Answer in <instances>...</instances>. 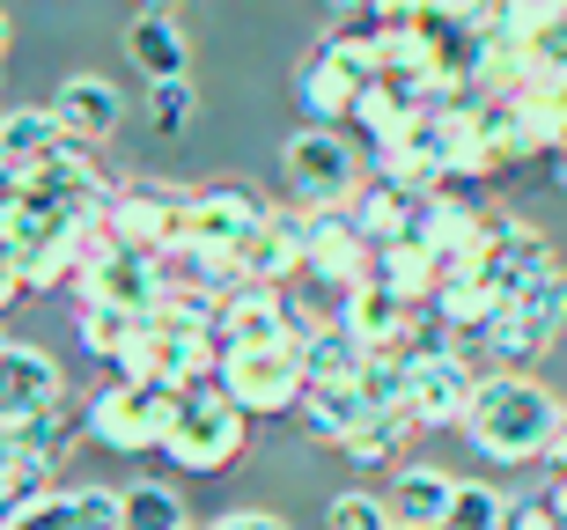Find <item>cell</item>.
Instances as JSON below:
<instances>
[{
    "label": "cell",
    "mask_w": 567,
    "mask_h": 530,
    "mask_svg": "<svg viewBox=\"0 0 567 530\" xmlns=\"http://www.w3.org/2000/svg\"><path fill=\"white\" fill-rule=\"evenodd\" d=\"M377 177L383 185H399V191H442V163L435 148H427V118H413L405 133H391V141H377Z\"/></svg>",
    "instance_id": "83f0119b"
},
{
    "label": "cell",
    "mask_w": 567,
    "mask_h": 530,
    "mask_svg": "<svg viewBox=\"0 0 567 530\" xmlns=\"http://www.w3.org/2000/svg\"><path fill=\"white\" fill-rule=\"evenodd\" d=\"M126 60L155 82H192V38L177 30V15H133L126 22Z\"/></svg>",
    "instance_id": "484cf974"
},
{
    "label": "cell",
    "mask_w": 567,
    "mask_h": 530,
    "mask_svg": "<svg viewBox=\"0 0 567 530\" xmlns=\"http://www.w3.org/2000/svg\"><path fill=\"white\" fill-rule=\"evenodd\" d=\"M52 118L66 126V141H74V148H96V141H111V133H118L126 96H118V82H104V74H66L60 96H52Z\"/></svg>",
    "instance_id": "d6986e66"
},
{
    "label": "cell",
    "mask_w": 567,
    "mask_h": 530,
    "mask_svg": "<svg viewBox=\"0 0 567 530\" xmlns=\"http://www.w3.org/2000/svg\"><path fill=\"white\" fill-rule=\"evenodd\" d=\"M516 523V501L502 487H486V479H457V501L442 516V530H508Z\"/></svg>",
    "instance_id": "1f68e13d"
},
{
    "label": "cell",
    "mask_w": 567,
    "mask_h": 530,
    "mask_svg": "<svg viewBox=\"0 0 567 530\" xmlns=\"http://www.w3.org/2000/svg\"><path fill=\"white\" fill-rule=\"evenodd\" d=\"M560 332H567V273H553V280H538V288H524L464 354H486V361H502V368H516V361L553 354Z\"/></svg>",
    "instance_id": "5b68a950"
},
{
    "label": "cell",
    "mask_w": 567,
    "mask_h": 530,
    "mask_svg": "<svg viewBox=\"0 0 567 530\" xmlns=\"http://www.w3.org/2000/svg\"><path fill=\"white\" fill-rule=\"evenodd\" d=\"M413 118H427V104H421V89H405V82H383V74H377V82L354 96V126L369 133V148L391 141V133H405Z\"/></svg>",
    "instance_id": "f1b7e54d"
},
{
    "label": "cell",
    "mask_w": 567,
    "mask_h": 530,
    "mask_svg": "<svg viewBox=\"0 0 567 530\" xmlns=\"http://www.w3.org/2000/svg\"><path fill=\"white\" fill-rule=\"evenodd\" d=\"M435 0H377V22H427Z\"/></svg>",
    "instance_id": "f6af8a7d"
},
{
    "label": "cell",
    "mask_w": 567,
    "mask_h": 530,
    "mask_svg": "<svg viewBox=\"0 0 567 530\" xmlns=\"http://www.w3.org/2000/svg\"><path fill=\"white\" fill-rule=\"evenodd\" d=\"M192 118H199V89H192V82H155V89H147V126L163 133V141L192 133Z\"/></svg>",
    "instance_id": "d590c367"
},
{
    "label": "cell",
    "mask_w": 567,
    "mask_h": 530,
    "mask_svg": "<svg viewBox=\"0 0 567 530\" xmlns=\"http://www.w3.org/2000/svg\"><path fill=\"white\" fill-rule=\"evenodd\" d=\"M302 332H317L302 310H295L280 288H258V280H236L221 310H214V340L229 354H274V346H302Z\"/></svg>",
    "instance_id": "8992f818"
},
{
    "label": "cell",
    "mask_w": 567,
    "mask_h": 530,
    "mask_svg": "<svg viewBox=\"0 0 567 530\" xmlns=\"http://www.w3.org/2000/svg\"><path fill=\"white\" fill-rule=\"evenodd\" d=\"M354 96H361V82L332 60V52H324V44H310V52L295 60V104H302L310 126H339V118H354Z\"/></svg>",
    "instance_id": "603a6c76"
},
{
    "label": "cell",
    "mask_w": 567,
    "mask_h": 530,
    "mask_svg": "<svg viewBox=\"0 0 567 530\" xmlns=\"http://www.w3.org/2000/svg\"><path fill=\"white\" fill-rule=\"evenodd\" d=\"M508 530H567V516L553 509V493H546V501H524V509H516V523H508Z\"/></svg>",
    "instance_id": "7bdbcfd3"
},
{
    "label": "cell",
    "mask_w": 567,
    "mask_h": 530,
    "mask_svg": "<svg viewBox=\"0 0 567 530\" xmlns=\"http://www.w3.org/2000/svg\"><path fill=\"white\" fill-rule=\"evenodd\" d=\"M302 376L310 383H361V368H369V354H361L339 324H317V332H302Z\"/></svg>",
    "instance_id": "4dcf8cb0"
},
{
    "label": "cell",
    "mask_w": 567,
    "mask_h": 530,
    "mask_svg": "<svg viewBox=\"0 0 567 530\" xmlns=\"http://www.w3.org/2000/svg\"><path fill=\"white\" fill-rule=\"evenodd\" d=\"M244 449H251V420L221 398V383H199V391H185V398H177V420H169V443H163V457L177 471L221 479Z\"/></svg>",
    "instance_id": "7a4b0ae2"
},
{
    "label": "cell",
    "mask_w": 567,
    "mask_h": 530,
    "mask_svg": "<svg viewBox=\"0 0 567 530\" xmlns=\"http://www.w3.org/2000/svg\"><path fill=\"white\" fill-rule=\"evenodd\" d=\"M280 170H288V191H295L302 214H347L354 191L369 185L354 141H347L339 126H302L288 148H280Z\"/></svg>",
    "instance_id": "3957f363"
},
{
    "label": "cell",
    "mask_w": 567,
    "mask_h": 530,
    "mask_svg": "<svg viewBox=\"0 0 567 530\" xmlns=\"http://www.w3.org/2000/svg\"><path fill=\"white\" fill-rule=\"evenodd\" d=\"M494 22H502L516 44H538L553 30H567V0H494Z\"/></svg>",
    "instance_id": "e575fe53"
},
{
    "label": "cell",
    "mask_w": 567,
    "mask_h": 530,
    "mask_svg": "<svg viewBox=\"0 0 567 530\" xmlns=\"http://www.w3.org/2000/svg\"><path fill=\"white\" fill-rule=\"evenodd\" d=\"M169 295V266L155 251H126V243H104V251L82 266V302H111V310H133V318H155Z\"/></svg>",
    "instance_id": "30bf717a"
},
{
    "label": "cell",
    "mask_w": 567,
    "mask_h": 530,
    "mask_svg": "<svg viewBox=\"0 0 567 530\" xmlns=\"http://www.w3.org/2000/svg\"><path fill=\"white\" fill-rule=\"evenodd\" d=\"M324 530H399V516H391L383 493L354 487V493H339L332 509H324Z\"/></svg>",
    "instance_id": "8d00e7d4"
},
{
    "label": "cell",
    "mask_w": 567,
    "mask_h": 530,
    "mask_svg": "<svg viewBox=\"0 0 567 530\" xmlns=\"http://www.w3.org/2000/svg\"><path fill=\"white\" fill-rule=\"evenodd\" d=\"M302 258H310V214L302 207H288V214L266 207L258 236L244 243V258H236V273L258 280V288H280L288 273H302Z\"/></svg>",
    "instance_id": "ac0fdd59"
},
{
    "label": "cell",
    "mask_w": 567,
    "mask_h": 530,
    "mask_svg": "<svg viewBox=\"0 0 567 530\" xmlns=\"http://www.w3.org/2000/svg\"><path fill=\"white\" fill-rule=\"evenodd\" d=\"M553 185H560V191H567V148H560V155H553Z\"/></svg>",
    "instance_id": "681fc988"
},
{
    "label": "cell",
    "mask_w": 567,
    "mask_h": 530,
    "mask_svg": "<svg viewBox=\"0 0 567 530\" xmlns=\"http://www.w3.org/2000/svg\"><path fill=\"white\" fill-rule=\"evenodd\" d=\"M8 302H22V258H16V243H0V310Z\"/></svg>",
    "instance_id": "ee69618b"
},
{
    "label": "cell",
    "mask_w": 567,
    "mask_h": 530,
    "mask_svg": "<svg viewBox=\"0 0 567 530\" xmlns=\"http://www.w3.org/2000/svg\"><path fill=\"white\" fill-rule=\"evenodd\" d=\"M427 148H435V163H442V185H464V177H494L502 170V155H494V141H486V126H480V104L427 111Z\"/></svg>",
    "instance_id": "2e32d148"
},
{
    "label": "cell",
    "mask_w": 567,
    "mask_h": 530,
    "mask_svg": "<svg viewBox=\"0 0 567 530\" xmlns=\"http://www.w3.org/2000/svg\"><path fill=\"white\" fill-rule=\"evenodd\" d=\"M22 465H30V449H22L16 420H0V487H8V479H22Z\"/></svg>",
    "instance_id": "b9f144b4"
},
{
    "label": "cell",
    "mask_w": 567,
    "mask_h": 530,
    "mask_svg": "<svg viewBox=\"0 0 567 530\" xmlns=\"http://www.w3.org/2000/svg\"><path fill=\"white\" fill-rule=\"evenodd\" d=\"M214 383H221V398H229L244 420H251V413H295V405H302V391H310V376H302V354H295V346H274V354H229V346H221Z\"/></svg>",
    "instance_id": "ba28073f"
},
{
    "label": "cell",
    "mask_w": 567,
    "mask_h": 530,
    "mask_svg": "<svg viewBox=\"0 0 567 530\" xmlns=\"http://www.w3.org/2000/svg\"><path fill=\"white\" fill-rule=\"evenodd\" d=\"M427 310H435V324H442V332H450V340H457V354H464V346L480 340V332H486V324H494V318H502L508 302L494 295V288H486L480 273H464V280H442V288H435V302H427Z\"/></svg>",
    "instance_id": "4316f807"
},
{
    "label": "cell",
    "mask_w": 567,
    "mask_h": 530,
    "mask_svg": "<svg viewBox=\"0 0 567 530\" xmlns=\"http://www.w3.org/2000/svg\"><path fill=\"white\" fill-rule=\"evenodd\" d=\"M383 501H391L399 530H442V516H450V501H457V471H442V465H399Z\"/></svg>",
    "instance_id": "d4e9b609"
},
{
    "label": "cell",
    "mask_w": 567,
    "mask_h": 530,
    "mask_svg": "<svg viewBox=\"0 0 567 530\" xmlns=\"http://www.w3.org/2000/svg\"><path fill=\"white\" fill-rule=\"evenodd\" d=\"M126 530H185V501L169 479H133L126 487Z\"/></svg>",
    "instance_id": "836d02e7"
},
{
    "label": "cell",
    "mask_w": 567,
    "mask_h": 530,
    "mask_svg": "<svg viewBox=\"0 0 567 530\" xmlns=\"http://www.w3.org/2000/svg\"><path fill=\"white\" fill-rule=\"evenodd\" d=\"M553 465H560V479H567V420H560V443H553Z\"/></svg>",
    "instance_id": "c3c4849f"
},
{
    "label": "cell",
    "mask_w": 567,
    "mask_h": 530,
    "mask_svg": "<svg viewBox=\"0 0 567 530\" xmlns=\"http://www.w3.org/2000/svg\"><path fill=\"white\" fill-rule=\"evenodd\" d=\"M0 346H8V340H0Z\"/></svg>",
    "instance_id": "816d5d0a"
},
{
    "label": "cell",
    "mask_w": 567,
    "mask_h": 530,
    "mask_svg": "<svg viewBox=\"0 0 567 530\" xmlns=\"http://www.w3.org/2000/svg\"><path fill=\"white\" fill-rule=\"evenodd\" d=\"M560 273V258H553L546 229H530V221H494V236H486V258H480V280L494 288L502 302H516L524 288H538V280Z\"/></svg>",
    "instance_id": "7c38bea8"
},
{
    "label": "cell",
    "mask_w": 567,
    "mask_h": 530,
    "mask_svg": "<svg viewBox=\"0 0 567 530\" xmlns=\"http://www.w3.org/2000/svg\"><path fill=\"white\" fill-rule=\"evenodd\" d=\"M377 288H383V295H399L405 310H427L435 288H442V273H435V258H427L421 243H383V251H377Z\"/></svg>",
    "instance_id": "f546056e"
},
{
    "label": "cell",
    "mask_w": 567,
    "mask_h": 530,
    "mask_svg": "<svg viewBox=\"0 0 567 530\" xmlns=\"http://www.w3.org/2000/svg\"><path fill=\"white\" fill-rule=\"evenodd\" d=\"M169 420H177V391H163V383H111V391H96L82 413V435L89 443L118 449V457H141V449H163L169 443Z\"/></svg>",
    "instance_id": "277c9868"
},
{
    "label": "cell",
    "mask_w": 567,
    "mask_h": 530,
    "mask_svg": "<svg viewBox=\"0 0 567 530\" xmlns=\"http://www.w3.org/2000/svg\"><path fill=\"white\" fill-rule=\"evenodd\" d=\"M332 15H377V0H332Z\"/></svg>",
    "instance_id": "bcb514c9"
},
{
    "label": "cell",
    "mask_w": 567,
    "mask_h": 530,
    "mask_svg": "<svg viewBox=\"0 0 567 530\" xmlns=\"http://www.w3.org/2000/svg\"><path fill=\"white\" fill-rule=\"evenodd\" d=\"M44 493H52V465H44V457H30V465H22V479H8V487H0V530H16L22 509H30V501H44Z\"/></svg>",
    "instance_id": "74e56055"
},
{
    "label": "cell",
    "mask_w": 567,
    "mask_h": 530,
    "mask_svg": "<svg viewBox=\"0 0 567 530\" xmlns=\"http://www.w3.org/2000/svg\"><path fill=\"white\" fill-rule=\"evenodd\" d=\"M421 207H427V191H399V185H383V177H369L354 191L347 221L369 236V251H383V243H413L421 236Z\"/></svg>",
    "instance_id": "44dd1931"
},
{
    "label": "cell",
    "mask_w": 567,
    "mask_h": 530,
    "mask_svg": "<svg viewBox=\"0 0 567 530\" xmlns=\"http://www.w3.org/2000/svg\"><path fill=\"white\" fill-rule=\"evenodd\" d=\"M74 340L96 361H111L126 383H147V361H155V332L133 310H111V302H74Z\"/></svg>",
    "instance_id": "5bb4252c"
},
{
    "label": "cell",
    "mask_w": 567,
    "mask_h": 530,
    "mask_svg": "<svg viewBox=\"0 0 567 530\" xmlns=\"http://www.w3.org/2000/svg\"><path fill=\"white\" fill-rule=\"evenodd\" d=\"M302 273L347 302L354 288L377 280V251H369V236H361L347 214H310V258H302Z\"/></svg>",
    "instance_id": "4fadbf2b"
},
{
    "label": "cell",
    "mask_w": 567,
    "mask_h": 530,
    "mask_svg": "<svg viewBox=\"0 0 567 530\" xmlns=\"http://www.w3.org/2000/svg\"><path fill=\"white\" fill-rule=\"evenodd\" d=\"M405 435H413V420H405L399 405H391V413H369V427H361L354 443H347V465H354V471L399 465V449H405Z\"/></svg>",
    "instance_id": "d6a6232c"
},
{
    "label": "cell",
    "mask_w": 567,
    "mask_h": 530,
    "mask_svg": "<svg viewBox=\"0 0 567 530\" xmlns=\"http://www.w3.org/2000/svg\"><path fill=\"white\" fill-rule=\"evenodd\" d=\"M16 530H82V509H74V493H44V501H30V509H22V523Z\"/></svg>",
    "instance_id": "ab89813d"
},
{
    "label": "cell",
    "mask_w": 567,
    "mask_h": 530,
    "mask_svg": "<svg viewBox=\"0 0 567 530\" xmlns=\"http://www.w3.org/2000/svg\"><path fill=\"white\" fill-rule=\"evenodd\" d=\"M472 391H480V368H472L457 346H435V354L405 361V398H399V413L413 427H464Z\"/></svg>",
    "instance_id": "9c48e42d"
},
{
    "label": "cell",
    "mask_w": 567,
    "mask_h": 530,
    "mask_svg": "<svg viewBox=\"0 0 567 530\" xmlns=\"http://www.w3.org/2000/svg\"><path fill=\"white\" fill-rule=\"evenodd\" d=\"M207 530H288V516H274V509H229V516H214Z\"/></svg>",
    "instance_id": "60d3db41"
},
{
    "label": "cell",
    "mask_w": 567,
    "mask_h": 530,
    "mask_svg": "<svg viewBox=\"0 0 567 530\" xmlns=\"http://www.w3.org/2000/svg\"><path fill=\"white\" fill-rule=\"evenodd\" d=\"M185 199H192V191H169V185H111L104 243L169 258V251H177V236H185Z\"/></svg>",
    "instance_id": "52a82bcc"
},
{
    "label": "cell",
    "mask_w": 567,
    "mask_h": 530,
    "mask_svg": "<svg viewBox=\"0 0 567 530\" xmlns=\"http://www.w3.org/2000/svg\"><path fill=\"white\" fill-rule=\"evenodd\" d=\"M369 413H377V405H369V391H361V383H310V391H302V405H295L302 435H310V443H339V449L369 427Z\"/></svg>",
    "instance_id": "cb8c5ba5"
},
{
    "label": "cell",
    "mask_w": 567,
    "mask_h": 530,
    "mask_svg": "<svg viewBox=\"0 0 567 530\" xmlns=\"http://www.w3.org/2000/svg\"><path fill=\"white\" fill-rule=\"evenodd\" d=\"M560 420H567V405L538 376L486 368L480 391H472V413H464V443L480 449L486 465H538L560 443Z\"/></svg>",
    "instance_id": "6da1fadb"
},
{
    "label": "cell",
    "mask_w": 567,
    "mask_h": 530,
    "mask_svg": "<svg viewBox=\"0 0 567 530\" xmlns=\"http://www.w3.org/2000/svg\"><path fill=\"white\" fill-rule=\"evenodd\" d=\"M74 509H82V530H126V493L118 487H74Z\"/></svg>",
    "instance_id": "f35d334b"
},
{
    "label": "cell",
    "mask_w": 567,
    "mask_h": 530,
    "mask_svg": "<svg viewBox=\"0 0 567 530\" xmlns=\"http://www.w3.org/2000/svg\"><path fill=\"white\" fill-rule=\"evenodd\" d=\"M96 251H104V221L66 229V236H44V243H16V258H22V295H52V288H60V280H74Z\"/></svg>",
    "instance_id": "7402d4cb"
},
{
    "label": "cell",
    "mask_w": 567,
    "mask_h": 530,
    "mask_svg": "<svg viewBox=\"0 0 567 530\" xmlns=\"http://www.w3.org/2000/svg\"><path fill=\"white\" fill-rule=\"evenodd\" d=\"M60 148H74V141H66V126L52 118V104L0 111V177H38Z\"/></svg>",
    "instance_id": "ffe728a7"
},
{
    "label": "cell",
    "mask_w": 567,
    "mask_h": 530,
    "mask_svg": "<svg viewBox=\"0 0 567 530\" xmlns=\"http://www.w3.org/2000/svg\"><path fill=\"white\" fill-rule=\"evenodd\" d=\"M486 236H494V221H486L480 207H464L457 191H427V207H421V236H413V243H421V251L435 258V273H442V280L480 273Z\"/></svg>",
    "instance_id": "8fae6325"
},
{
    "label": "cell",
    "mask_w": 567,
    "mask_h": 530,
    "mask_svg": "<svg viewBox=\"0 0 567 530\" xmlns=\"http://www.w3.org/2000/svg\"><path fill=\"white\" fill-rule=\"evenodd\" d=\"M427 310H405L399 295H383L377 280H369V288H354V295L339 302V332H347V340L361 346V354H405V340H413V324H421Z\"/></svg>",
    "instance_id": "e0dca14e"
},
{
    "label": "cell",
    "mask_w": 567,
    "mask_h": 530,
    "mask_svg": "<svg viewBox=\"0 0 567 530\" xmlns=\"http://www.w3.org/2000/svg\"><path fill=\"white\" fill-rule=\"evenodd\" d=\"M0 60H8V15H0Z\"/></svg>",
    "instance_id": "f907efd6"
},
{
    "label": "cell",
    "mask_w": 567,
    "mask_h": 530,
    "mask_svg": "<svg viewBox=\"0 0 567 530\" xmlns=\"http://www.w3.org/2000/svg\"><path fill=\"white\" fill-rule=\"evenodd\" d=\"M60 361L30 340H8L0 346V420H38V413H60Z\"/></svg>",
    "instance_id": "9a60e30c"
},
{
    "label": "cell",
    "mask_w": 567,
    "mask_h": 530,
    "mask_svg": "<svg viewBox=\"0 0 567 530\" xmlns=\"http://www.w3.org/2000/svg\"><path fill=\"white\" fill-rule=\"evenodd\" d=\"M141 15H177V0H141Z\"/></svg>",
    "instance_id": "7dc6e473"
}]
</instances>
